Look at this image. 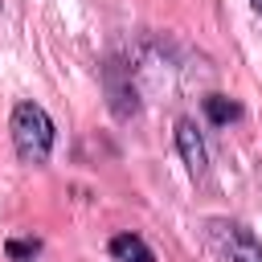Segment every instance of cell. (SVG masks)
<instances>
[{"label": "cell", "instance_id": "cell-2", "mask_svg": "<svg viewBox=\"0 0 262 262\" xmlns=\"http://www.w3.org/2000/svg\"><path fill=\"white\" fill-rule=\"evenodd\" d=\"M102 86H106V102L115 111V119H131L139 115V86H135V70L123 61H106L102 70Z\"/></svg>", "mask_w": 262, "mask_h": 262}, {"label": "cell", "instance_id": "cell-4", "mask_svg": "<svg viewBox=\"0 0 262 262\" xmlns=\"http://www.w3.org/2000/svg\"><path fill=\"white\" fill-rule=\"evenodd\" d=\"M213 229L225 237V246H229V262H262V242H258L246 225H233V221H213Z\"/></svg>", "mask_w": 262, "mask_h": 262}, {"label": "cell", "instance_id": "cell-8", "mask_svg": "<svg viewBox=\"0 0 262 262\" xmlns=\"http://www.w3.org/2000/svg\"><path fill=\"white\" fill-rule=\"evenodd\" d=\"M254 12H262V0H254Z\"/></svg>", "mask_w": 262, "mask_h": 262}, {"label": "cell", "instance_id": "cell-5", "mask_svg": "<svg viewBox=\"0 0 262 262\" xmlns=\"http://www.w3.org/2000/svg\"><path fill=\"white\" fill-rule=\"evenodd\" d=\"M111 258H115V262H156V254L147 250V242L135 237V233L111 237Z\"/></svg>", "mask_w": 262, "mask_h": 262}, {"label": "cell", "instance_id": "cell-7", "mask_svg": "<svg viewBox=\"0 0 262 262\" xmlns=\"http://www.w3.org/2000/svg\"><path fill=\"white\" fill-rule=\"evenodd\" d=\"M37 242H8V258H33Z\"/></svg>", "mask_w": 262, "mask_h": 262}, {"label": "cell", "instance_id": "cell-3", "mask_svg": "<svg viewBox=\"0 0 262 262\" xmlns=\"http://www.w3.org/2000/svg\"><path fill=\"white\" fill-rule=\"evenodd\" d=\"M176 147H180V156H184V164H188V176H192V180H205V176H209V156H205V143H201L192 119H180V123H176Z\"/></svg>", "mask_w": 262, "mask_h": 262}, {"label": "cell", "instance_id": "cell-1", "mask_svg": "<svg viewBox=\"0 0 262 262\" xmlns=\"http://www.w3.org/2000/svg\"><path fill=\"white\" fill-rule=\"evenodd\" d=\"M12 143L25 164H45L53 151V119L37 102H16L12 111Z\"/></svg>", "mask_w": 262, "mask_h": 262}, {"label": "cell", "instance_id": "cell-6", "mask_svg": "<svg viewBox=\"0 0 262 262\" xmlns=\"http://www.w3.org/2000/svg\"><path fill=\"white\" fill-rule=\"evenodd\" d=\"M205 115H209V119L221 127V123L237 119V115H242V106H237L233 98H225V94H209V98H205Z\"/></svg>", "mask_w": 262, "mask_h": 262}]
</instances>
